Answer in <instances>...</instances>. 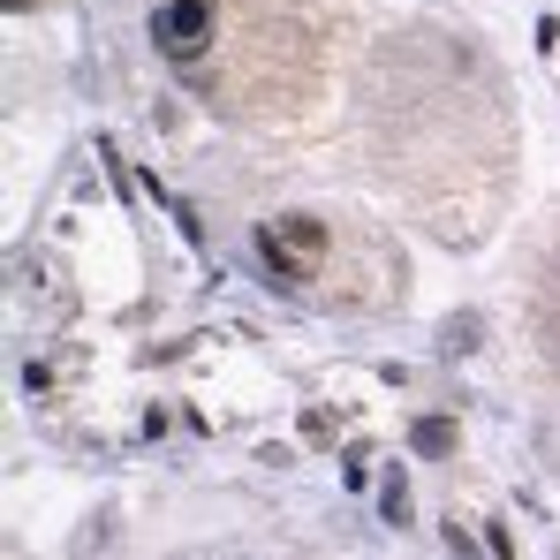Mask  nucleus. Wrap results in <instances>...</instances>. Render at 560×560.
<instances>
[{"label": "nucleus", "instance_id": "obj_1", "mask_svg": "<svg viewBox=\"0 0 560 560\" xmlns=\"http://www.w3.org/2000/svg\"><path fill=\"white\" fill-rule=\"evenodd\" d=\"M318 258H326L318 220H266V228H258V266H266V273L311 280V273H318Z\"/></svg>", "mask_w": 560, "mask_h": 560}, {"label": "nucleus", "instance_id": "obj_3", "mask_svg": "<svg viewBox=\"0 0 560 560\" xmlns=\"http://www.w3.org/2000/svg\"><path fill=\"white\" fill-rule=\"evenodd\" d=\"M409 440H417V455H447V447H455V424H447V417H424Z\"/></svg>", "mask_w": 560, "mask_h": 560}, {"label": "nucleus", "instance_id": "obj_2", "mask_svg": "<svg viewBox=\"0 0 560 560\" xmlns=\"http://www.w3.org/2000/svg\"><path fill=\"white\" fill-rule=\"evenodd\" d=\"M152 38H160L167 61L197 69V54L212 46V0H160L152 8Z\"/></svg>", "mask_w": 560, "mask_h": 560}, {"label": "nucleus", "instance_id": "obj_5", "mask_svg": "<svg viewBox=\"0 0 560 560\" xmlns=\"http://www.w3.org/2000/svg\"><path fill=\"white\" fill-rule=\"evenodd\" d=\"M8 8H23V0H8Z\"/></svg>", "mask_w": 560, "mask_h": 560}, {"label": "nucleus", "instance_id": "obj_4", "mask_svg": "<svg viewBox=\"0 0 560 560\" xmlns=\"http://www.w3.org/2000/svg\"><path fill=\"white\" fill-rule=\"evenodd\" d=\"M386 523H409V485H401V469H386Z\"/></svg>", "mask_w": 560, "mask_h": 560}]
</instances>
